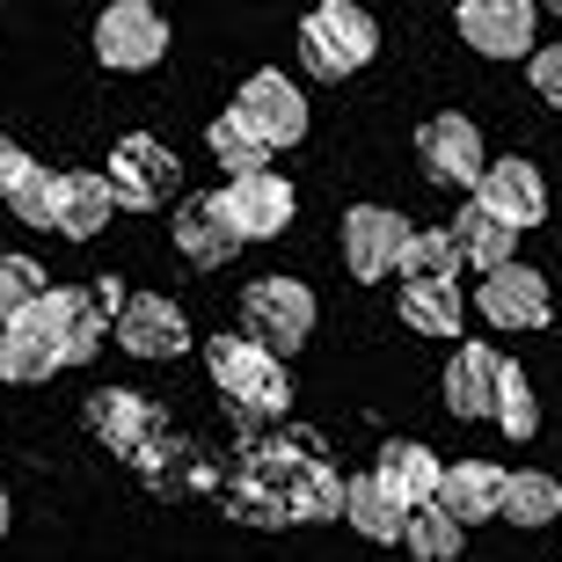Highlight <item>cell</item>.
<instances>
[{
    "label": "cell",
    "instance_id": "2",
    "mask_svg": "<svg viewBox=\"0 0 562 562\" xmlns=\"http://www.w3.org/2000/svg\"><path fill=\"white\" fill-rule=\"evenodd\" d=\"M205 366H212V380L234 395V409H249V417H285V409H292L285 358L263 351L256 336H212Z\"/></svg>",
    "mask_w": 562,
    "mask_h": 562
},
{
    "label": "cell",
    "instance_id": "28",
    "mask_svg": "<svg viewBox=\"0 0 562 562\" xmlns=\"http://www.w3.org/2000/svg\"><path fill=\"white\" fill-rule=\"evenodd\" d=\"M395 271L402 278H453L460 271L453 234H446V227H409V234H402V249H395Z\"/></svg>",
    "mask_w": 562,
    "mask_h": 562
},
{
    "label": "cell",
    "instance_id": "10",
    "mask_svg": "<svg viewBox=\"0 0 562 562\" xmlns=\"http://www.w3.org/2000/svg\"><path fill=\"white\" fill-rule=\"evenodd\" d=\"M453 30L482 59H526L533 52V0H460Z\"/></svg>",
    "mask_w": 562,
    "mask_h": 562
},
{
    "label": "cell",
    "instance_id": "21",
    "mask_svg": "<svg viewBox=\"0 0 562 562\" xmlns=\"http://www.w3.org/2000/svg\"><path fill=\"white\" fill-rule=\"evenodd\" d=\"M110 183L103 176H88V168H66V183H59V220H52V234H74V241H95L110 220Z\"/></svg>",
    "mask_w": 562,
    "mask_h": 562
},
{
    "label": "cell",
    "instance_id": "20",
    "mask_svg": "<svg viewBox=\"0 0 562 562\" xmlns=\"http://www.w3.org/2000/svg\"><path fill=\"white\" fill-rule=\"evenodd\" d=\"M490 387H497V351H490V344H453L446 409H453V417H490Z\"/></svg>",
    "mask_w": 562,
    "mask_h": 562
},
{
    "label": "cell",
    "instance_id": "5",
    "mask_svg": "<svg viewBox=\"0 0 562 562\" xmlns=\"http://www.w3.org/2000/svg\"><path fill=\"white\" fill-rule=\"evenodd\" d=\"M241 322H249V336L263 351L285 358L314 336V292L300 285V278H256V285L241 292Z\"/></svg>",
    "mask_w": 562,
    "mask_h": 562
},
{
    "label": "cell",
    "instance_id": "8",
    "mask_svg": "<svg viewBox=\"0 0 562 562\" xmlns=\"http://www.w3.org/2000/svg\"><path fill=\"white\" fill-rule=\"evenodd\" d=\"M482 132H475V117H460V110H446V117H424V132H417V168L431 176V183H446V190H475V176H482Z\"/></svg>",
    "mask_w": 562,
    "mask_h": 562
},
{
    "label": "cell",
    "instance_id": "3",
    "mask_svg": "<svg viewBox=\"0 0 562 562\" xmlns=\"http://www.w3.org/2000/svg\"><path fill=\"white\" fill-rule=\"evenodd\" d=\"M103 183H110V205L154 212L161 198H176V190H183V161H176L154 132H132V139H117V154H110V168H103Z\"/></svg>",
    "mask_w": 562,
    "mask_h": 562
},
{
    "label": "cell",
    "instance_id": "12",
    "mask_svg": "<svg viewBox=\"0 0 562 562\" xmlns=\"http://www.w3.org/2000/svg\"><path fill=\"white\" fill-rule=\"evenodd\" d=\"M37 314H44V329H52V344H59V366H88V358L103 351V307H95V292L44 285Z\"/></svg>",
    "mask_w": 562,
    "mask_h": 562
},
{
    "label": "cell",
    "instance_id": "22",
    "mask_svg": "<svg viewBox=\"0 0 562 562\" xmlns=\"http://www.w3.org/2000/svg\"><path fill=\"white\" fill-rule=\"evenodd\" d=\"M146 424H154V409H146V395H132V387H103V395H88V431L103 438V446H117V453H139Z\"/></svg>",
    "mask_w": 562,
    "mask_h": 562
},
{
    "label": "cell",
    "instance_id": "31",
    "mask_svg": "<svg viewBox=\"0 0 562 562\" xmlns=\"http://www.w3.org/2000/svg\"><path fill=\"white\" fill-rule=\"evenodd\" d=\"M37 292H44V271L30 263V256H0V322H15Z\"/></svg>",
    "mask_w": 562,
    "mask_h": 562
},
{
    "label": "cell",
    "instance_id": "6",
    "mask_svg": "<svg viewBox=\"0 0 562 562\" xmlns=\"http://www.w3.org/2000/svg\"><path fill=\"white\" fill-rule=\"evenodd\" d=\"M234 117L271 146V154L307 139V95H300V81H285V74H249L241 95H234Z\"/></svg>",
    "mask_w": 562,
    "mask_h": 562
},
{
    "label": "cell",
    "instance_id": "17",
    "mask_svg": "<svg viewBox=\"0 0 562 562\" xmlns=\"http://www.w3.org/2000/svg\"><path fill=\"white\" fill-rule=\"evenodd\" d=\"M497 497H504V468H490V460H453V468H438V490H431V504L453 526L497 519Z\"/></svg>",
    "mask_w": 562,
    "mask_h": 562
},
{
    "label": "cell",
    "instance_id": "9",
    "mask_svg": "<svg viewBox=\"0 0 562 562\" xmlns=\"http://www.w3.org/2000/svg\"><path fill=\"white\" fill-rule=\"evenodd\" d=\"M220 205H227V220H234V234H241V241H278V234L292 227L300 198H292L285 176H271V168H249V176H234V183L220 190Z\"/></svg>",
    "mask_w": 562,
    "mask_h": 562
},
{
    "label": "cell",
    "instance_id": "26",
    "mask_svg": "<svg viewBox=\"0 0 562 562\" xmlns=\"http://www.w3.org/2000/svg\"><path fill=\"white\" fill-rule=\"evenodd\" d=\"M490 417L504 424V438H533V431H541V409H533V380H526V366H512V358H497Z\"/></svg>",
    "mask_w": 562,
    "mask_h": 562
},
{
    "label": "cell",
    "instance_id": "18",
    "mask_svg": "<svg viewBox=\"0 0 562 562\" xmlns=\"http://www.w3.org/2000/svg\"><path fill=\"white\" fill-rule=\"evenodd\" d=\"M438 468H446V460H438L424 438H387V446H380V460H373V482L395 504H431Z\"/></svg>",
    "mask_w": 562,
    "mask_h": 562
},
{
    "label": "cell",
    "instance_id": "30",
    "mask_svg": "<svg viewBox=\"0 0 562 562\" xmlns=\"http://www.w3.org/2000/svg\"><path fill=\"white\" fill-rule=\"evenodd\" d=\"M59 183H66V176H52V168H37V161L22 168V183L8 190V205H15L22 227H37V234H44L52 220H59Z\"/></svg>",
    "mask_w": 562,
    "mask_h": 562
},
{
    "label": "cell",
    "instance_id": "34",
    "mask_svg": "<svg viewBox=\"0 0 562 562\" xmlns=\"http://www.w3.org/2000/svg\"><path fill=\"white\" fill-rule=\"evenodd\" d=\"M0 533H8V490H0Z\"/></svg>",
    "mask_w": 562,
    "mask_h": 562
},
{
    "label": "cell",
    "instance_id": "13",
    "mask_svg": "<svg viewBox=\"0 0 562 562\" xmlns=\"http://www.w3.org/2000/svg\"><path fill=\"white\" fill-rule=\"evenodd\" d=\"M402 234H409V220L387 212V205H351L344 212V263H351L358 285H380V278L395 271Z\"/></svg>",
    "mask_w": 562,
    "mask_h": 562
},
{
    "label": "cell",
    "instance_id": "25",
    "mask_svg": "<svg viewBox=\"0 0 562 562\" xmlns=\"http://www.w3.org/2000/svg\"><path fill=\"white\" fill-rule=\"evenodd\" d=\"M497 519H512V526H555V519H562V482L541 475V468H526V475H504Z\"/></svg>",
    "mask_w": 562,
    "mask_h": 562
},
{
    "label": "cell",
    "instance_id": "27",
    "mask_svg": "<svg viewBox=\"0 0 562 562\" xmlns=\"http://www.w3.org/2000/svg\"><path fill=\"white\" fill-rule=\"evenodd\" d=\"M402 548L417 562H453L468 548V526H453L438 504H409V519H402Z\"/></svg>",
    "mask_w": 562,
    "mask_h": 562
},
{
    "label": "cell",
    "instance_id": "29",
    "mask_svg": "<svg viewBox=\"0 0 562 562\" xmlns=\"http://www.w3.org/2000/svg\"><path fill=\"white\" fill-rule=\"evenodd\" d=\"M205 146H212V161L227 168V176H249V168H271V146L256 139V132L241 125L234 110H227V117H212V125H205Z\"/></svg>",
    "mask_w": 562,
    "mask_h": 562
},
{
    "label": "cell",
    "instance_id": "15",
    "mask_svg": "<svg viewBox=\"0 0 562 562\" xmlns=\"http://www.w3.org/2000/svg\"><path fill=\"white\" fill-rule=\"evenodd\" d=\"M176 249H183V263H198V271H220V263H234L249 241L234 234L227 205H220V190H212V198H183V212H176Z\"/></svg>",
    "mask_w": 562,
    "mask_h": 562
},
{
    "label": "cell",
    "instance_id": "33",
    "mask_svg": "<svg viewBox=\"0 0 562 562\" xmlns=\"http://www.w3.org/2000/svg\"><path fill=\"white\" fill-rule=\"evenodd\" d=\"M22 168H30V154H22V146L8 139V132H0V198H8V190L22 183Z\"/></svg>",
    "mask_w": 562,
    "mask_h": 562
},
{
    "label": "cell",
    "instance_id": "19",
    "mask_svg": "<svg viewBox=\"0 0 562 562\" xmlns=\"http://www.w3.org/2000/svg\"><path fill=\"white\" fill-rule=\"evenodd\" d=\"M460 314H468V300L453 278H402V322L417 336H460Z\"/></svg>",
    "mask_w": 562,
    "mask_h": 562
},
{
    "label": "cell",
    "instance_id": "32",
    "mask_svg": "<svg viewBox=\"0 0 562 562\" xmlns=\"http://www.w3.org/2000/svg\"><path fill=\"white\" fill-rule=\"evenodd\" d=\"M526 74H533V95L562 110V44H541V52H526Z\"/></svg>",
    "mask_w": 562,
    "mask_h": 562
},
{
    "label": "cell",
    "instance_id": "4",
    "mask_svg": "<svg viewBox=\"0 0 562 562\" xmlns=\"http://www.w3.org/2000/svg\"><path fill=\"white\" fill-rule=\"evenodd\" d=\"M95 59L110 74H146V66L168 59V22L154 0H110L95 15Z\"/></svg>",
    "mask_w": 562,
    "mask_h": 562
},
{
    "label": "cell",
    "instance_id": "7",
    "mask_svg": "<svg viewBox=\"0 0 562 562\" xmlns=\"http://www.w3.org/2000/svg\"><path fill=\"white\" fill-rule=\"evenodd\" d=\"M475 205L490 212V220H504L512 234H526V227H541V220H548V183H541V168H533V161L504 154V161H482Z\"/></svg>",
    "mask_w": 562,
    "mask_h": 562
},
{
    "label": "cell",
    "instance_id": "14",
    "mask_svg": "<svg viewBox=\"0 0 562 562\" xmlns=\"http://www.w3.org/2000/svg\"><path fill=\"white\" fill-rule=\"evenodd\" d=\"M482 314L497 322V329H548V278L526 271V263H497V271H482Z\"/></svg>",
    "mask_w": 562,
    "mask_h": 562
},
{
    "label": "cell",
    "instance_id": "24",
    "mask_svg": "<svg viewBox=\"0 0 562 562\" xmlns=\"http://www.w3.org/2000/svg\"><path fill=\"white\" fill-rule=\"evenodd\" d=\"M336 512H344V519H351L366 541H402V519H409V504H395L373 475L344 482V504H336Z\"/></svg>",
    "mask_w": 562,
    "mask_h": 562
},
{
    "label": "cell",
    "instance_id": "35",
    "mask_svg": "<svg viewBox=\"0 0 562 562\" xmlns=\"http://www.w3.org/2000/svg\"><path fill=\"white\" fill-rule=\"evenodd\" d=\"M555 15H562V0H555Z\"/></svg>",
    "mask_w": 562,
    "mask_h": 562
},
{
    "label": "cell",
    "instance_id": "1",
    "mask_svg": "<svg viewBox=\"0 0 562 562\" xmlns=\"http://www.w3.org/2000/svg\"><path fill=\"white\" fill-rule=\"evenodd\" d=\"M373 52H380V22L358 0H322L300 22V59H307L314 81H351L358 66H373Z\"/></svg>",
    "mask_w": 562,
    "mask_h": 562
},
{
    "label": "cell",
    "instance_id": "23",
    "mask_svg": "<svg viewBox=\"0 0 562 562\" xmlns=\"http://www.w3.org/2000/svg\"><path fill=\"white\" fill-rule=\"evenodd\" d=\"M446 234H453L460 263H475V271H497V263H512V241H519V234L504 227V220H490V212H482L475 198L460 205V220H453Z\"/></svg>",
    "mask_w": 562,
    "mask_h": 562
},
{
    "label": "cell",
    "instance_id": "36",
    "mask_svg": "<svg viewBox=\"0 0 562 562\" xmlns=\"http://www.w3.org/2000/svg\"><path fill=\"white\" fill-rule=\"evenodd\" d=\"M555 526H562V519H555Z\"/></svg>",
    "mask_w": 562,
    "mask_h": 562
},
{
    "label": "cell",
    "instance_id": "16",
    "mask_svg": "<svg viewBox=\"0 0 562 562\" xmlns=\"http://www.w3.org/2000/svg\"><path fill=\"white\" fill-rule=\"evenodd\" d=\"M52 373H59V344H52L37 300H30L15 322H0V380H8V387H37V380H52Z\"/></svg>",
    "mask_w": 562,
    "mask_h": 562
},
{
    "label": "cell",
    "instance_id": "11",
    "mask_svg": "<svg viewBox=\"0 0 562 562\" xmlns=\"http://www.w3.org/2000/svg\"><path fill=\"white\" fill-rule=\"evenodd\" d=\"M117 351L132 358H183L190 351V314L161 292H139L117 307Z\"/></svg>",
    "mask_w": 562,
    "mask_h": 562
}]
</instances>
